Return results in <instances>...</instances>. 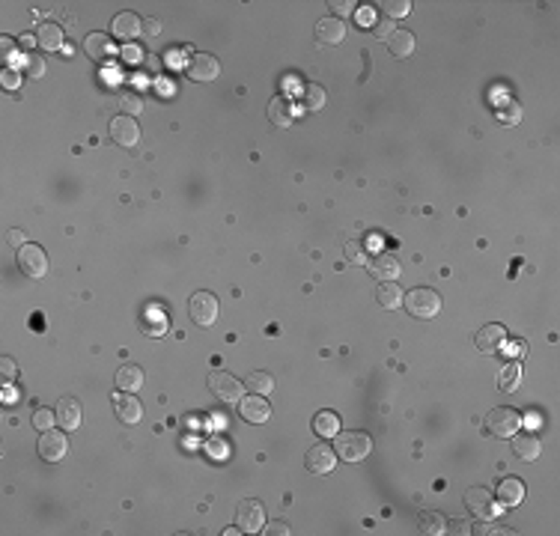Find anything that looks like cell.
<instances>
[{"mask_svg": "<svg viewBox=\"0 0 560 536\" xmlns=\"http://www.w3.org/2000/svg\"><path fill=\"white\" fill-rule=\"evenodd\" d=\"M122 54H126V60H129V63H141V57H143V51H141V48H134V45H129Z\"/></svg>", "mask_w": 560, "mask_h": 536, "instance_id": "c3c4849f", "label": "cell"}, {"mask_svg": "<svg viewBox=\"0 0 560 536\" xmlns=\"http://www.w3.org/2000/svg\"><path fill=\"white\" fill-rule=\"evenodd\" d=\"M495 501L501 509H516L521 501H525V483L516 480V477H507L495 492Z\"/></svg>", "mask_w": 560, "mask_h": 536, "instance_id": "5bb4252c", "label": "cell"}, {"mask_svg": "<svg viewBox=\"0 0 560 536\" xmlns=\"http://www.w3.org/2000/svg\"><path fill=\"white\" fill-rule=\"evenodd\" d=\"M110 137H114V143H119V146H138V140H141V126H138V119L134 117H129V114H122V117H114V122H110Z\"/></svg>", "mask_w": 560, "mask_h": 536, "instance_id": "9c48e42d", "label": "cell"}, {"mask_svg": "<svg viewBox=\"0 0 560 536\" xmlns=\"http://www.w3.org/2000/svg\"><path fill=\"white\" fill-rule=\"evenodd\" d=\"M388 48H391V54L396 60L412 57V51H415V33L412 30H393V36L388 39Z\"/></svg>", "mask_w": 560, "mask_h": 536, "instance_id": "d4e9b609", "label": "cell"}, {"mask_svg": "<svg viewBox=\"0 0 560 536\" xmlns=\"http://www.w3.org/2000/svg\"><path fill=\"white\" fill-rule=\"evenodd\" d=\"M343 39H346V24H343L337 15L322 18V21L316 24V42H319V45H340Z\"/></svg>", "mask_w": 560, "mask_h": 536, "instance_id": "7402d4cb", "label": "cell"}, {"mask_svg": "<svg viewBox=\"0 0 560 536\" xmlns=\"http://www.w3.org/2000/svg\"><path fill=\"white\" fill-rule=\"evenodd\" d=\"M117 388L119 391H129V393L141 391L143 388V370L138 364H122L119 372H117Z\"/></svg>", "mask_w": 560, "mask_h": 536, "instance_id": "603a6c76", "label": "cell"}, {"mask_svg": "<svg viewBox=\"0 0 560 536\" xmlns=\"http://www.w3.org/2000/svg\"><path fill=\"white\" fill-rule=\"evenodd\" d=\"M334 450H337L340 459H346V462H364V459L370 456L372 450V438L367 432H337L334 435Z\"/></svg>", "mask_w": 560, "mask_h": 536, "instance_id": "6da1fadb", "label": "cell"}, {"mask_svg": "<svg viewBox=\"0 0 560 536\" xmlns=\"http://www.w3.org/2000/svg\"><path fill=\"white\" fill-rule=\"evenodd\" d=\"M221 74V63L211 54H194L188 63V78L197 84H209Z\"/></svg>", "mask_w": 560, "mask_h": 536, "instance_id": "7c38bea8", "label": "cell"}, {"mask_svg": "<svg viewBox=\"0 0 560 536\" xmlns=\"http://www.w3.org/2000/svg\"><path fill=\"white\" fill-rule=\"evenodd\" d=\"M143 33H146V36H158V33H161V21H158V18H146V21H143Z\"/></svg>", "mask_w": 560, "mask_h": 536, "instance_id": "7dc6e473", "label": "cell"}, {"mask_svg": "<svg viewBox=\"0 0 560 536\" xmlns=\"http://www.w3.org/2000/svg\"><path fill=\"white\" fill-rule=\"evenodd\" d=\"M239 411H242V417L247 420V423H266L268 417H271V405L263 400L259 393H251V396H242V403H239Z\"/></svg>", "mask_w": 560, "mask_h": 536, "instance_id": "44dd1931", "label": "cell"}, {"mask_svg": "<svg viewBox=\"0 0 560 536\" xmlns=\"http://www.w3.org/2000/svg\"><path fill=\"white\" fill-rule=\"evenodd\" d=\"M370 271L376 274L382 283L384 280H396V277H400V271H403V263H400V256H396V254L384 251V254H376V259L370 263Z\"/></svg>", "mask_w": 560, "mask_h": 536, "instance_id": "ffe728a7", "label": "cell"}, {"mask_svg": "<svg viewBox=\"0 0 560 536\" xmlns=\"http://www.w3.org/2000/svg\"><path fill=\"white\" fill-rule=\"evenodd\" d=\"M447 528H453L450 533H456V536H465V533H474V525H471V521H465V518H456V521H447Z\"/></svg>", "mask_w": 560, "mask_h": 536, "instance_id": "b9f144b4", "label": "cell"}, {"mask_svg": "<svg viewBox=\"0 0 560 536\" xmlns=\"http://www.w3.org/2000/svg\"><path fill=\"white\" fill-rule=\"evenodd\" d=\"M114 411H117V417L122 420V423H141V417H143V405H141V400L134 393H129V391H122V393H117L114 396Z\"/></svg>", "mask_w": 560, "mask_h": 536, "instance_id": "2e32d148", "label": "cell"}, {"mask_svg": "<svg viewBox=\"0 0 560 536\" xmlns=\"http://www.w3.org/2000/svg\"><path fill=\"white\" fill-rule=\"evenodd\" d=\"M393 21L391 18H382V21H376V24H372V36H376V39H384V42H388L391 39V36H393Z\"/></svg>", "mask_w": 560, "mask_h": 536, "instance_id": "f35d334b", "label": "cell"}, {"mask_svg": "<svg viewBox=\"0 0 560 536\" xmlns=\"http://www.w3.org/2000/svg\"><path fill=\"white\" fill-rule=\"evenodd\" d=\"M325 102H328V96H325V90H322L319 84H304L301 86V105L307 110H322Z\"/></svg>", "mask_w": 560, "mask_h": 536, "instance_id": "4dcf8cb0", "label": "cell"}, {"mask_svg": "<svg viewBox=\"0 0 560 536\" xmlns=\"http://www.w3.org/2000/svg\"><path fill=\"white\" fill-rule=\"evenodd\" d=\"M495 117L501 119L504 126H519V122H521V105H519V102H509V98H507V102L497 105Z\"/></svg>", "mask_w": 560, "mask_h": 536, "instance_id": "836d02e7", "label": "cell"}, {"mask_svg": "<svg viewBox=\"0 0 560 536\" xmlns=\"http://www.w3.org/2000/svg\"><path fill=\"white\" fill-rule=\"evenodd\" d=\"M331 6H334L337 15H349V12L355 9V4H349V0H340V4H331Z\"/></svg>", "mask_w": 560, "mask_h": 536, "instance_id": "681fc988", "label": "cell"}, {"mask_svg": "<svg viewBox=\"0 0 560 536\" xmlns=\"http://www.w3.org/2000/svg\"><path fill=\"white\" fill-rule=\"evenodd\" d=\"M376 298H379V304L384 307V310H396V307H400L403 304V289H400V286H396L393 280H384L382 286H379V292H376Z\"/></svg>", "mask_w": 560, "mask_h": 536, "instance_id": "f1b7e54d", "label": "cell"}, {"mask_svg": "<svg viewBox=\"0 0 560 536\" xmlns=\"http://www.w3.org/2000/svg\"><path fill=\"white\" fill-rule=\"evenodd\" d=\"M119 105H122V110H126L129 117H134V114H141L143 110V98L138 96V93H122V98H119Z\"/></svg>", "mask_w": 560, "mask_h": 536, "instance_id": "8d00e7d4", "label": "cell"}, {"mask_svg": "<svg viewBox=\"0 0 560 536\" xmlns=\"http://www.w3.org/2000/svg\"><path fill=\"white\" fill-rule=\"evenodd\" d=\"M474 343H477V348H480L483 355H495V352H501V348H504L507 331H504V325H497V322H489V325H483L477 331Z\"/></svg>", "mask_w": 560, "mask_h": 536, "instance_id": "30bf717a", "label": "cell"}, {"mask_svg": "<svg viewBox=\"0 0 560 536\" xmlns=\"http://www.w3.org/2000/svg\"><path fill=\"white\" fill-rule=\"evenodd\" d=\"M0 51H4L0 57H4L6 63H9L12 57H15V45H12V39H9V36H4V39H0Z\"/></svg>", "mask_w": 560, "mask_h": 536, "instance_id": "f6af8a7d", "label": "cell"}, {"mask_svg": "<svg viewBox=\"0 0 560 536\" xmlns=\"http://www.w3.org/2000/svg\"><path fill=\"white\" fill-rule=\"evenodd\" d=\"M209 391L215 393L221 403L239 405L242 396H245V384L235 379V376H230L227 370H211V372H209Z\"/></svg>", "mask_w": 560, "mask_h": 536, "instance_id": "3957f363", "label": "cell"}, {"mask_svg": "<svg viewBox=\"0 0 560 536\" xmlns=\"http://www.w3.org/2000/svg\"><path fill=\"white\" fill-rule=\"evenodd\" d=\"M346 259H352V263H364V244H360V242L346 244Z\"/></svg>", "mask_w": 560, "mask_h": 536, "instance_id": "60d3db41", "label": "cell"}, {"mask_svg": "<svg viewBox=\"0 0 560 536\" xmlns=\"http://www.w3.org/2000/svg\"><path fill=\"white\" fill-rule=\"evenodd\" d=\"M36 42L42 45V51H60L63 48V30L57 24H42L39 33H36Z\"/></svg>", "mask_w": 560, "mask_h": 536, "instance_id": "4316f807", "label": "cell"}, {"mask_svg": "<svg viewBox=\"0 0 560 536\" xmlns=\"http://www.w3.org/2000/svg\"><path fill=\"white\" fill-rule=\"evenodd\" d=\"M84 51H86V57L98 60V63H105V60H110V57L117 54L114 36H108V33H90L84 39Z\"/></svg>", "mask_w": 560, "mask_h": 536, "instance_id": "9a60e30c", "label": "cell"}, {"mask_svg": "<svg viewBox=\"0 0 560 536\" xmlns=\"http://www.w3.org/2000/svg\"><path fill=\"white\" fill-rule=\"evenodd\" d=\"M235 525H239L242 533H256L266 528V509L256 497H245L235 506Z\"/></svg>", "mask_w": 560, "mask_h": 536, "instance_id": "8992f818", "label": "cell"}, {"mask_svg": "<svg viewBox=\"0 0 560 536\" xmlns=\"http://www.w3.org/2000/svg\"><path fill=\"white\" fill-rule=\"evenodd\" d=\"M465 506L477 518H492L495 516V497H492L489 489H483V485H474V489L465 492Z\"/></svg>", "mask_w": 560, "mask_h": 536, "instance_id": "4fadbf2b", "label": "cell"}, {"mask_svg": "<svg viewBox=\"0 0 560 536\" xmlns=\"http://www.w3.org/2000/svg\"><path fill=\"white\" fill-rule=\"evenodd\" d=\"M188 316L194 319V325H200V328L215 325V319H218V298L211 295V292H206V289L194 292L188 298Z\"/></svg>", "mask_w": 560, "mask_h": 536, "instance_id": "277c9868", "label": "cell"}, {"mask_svg": "<svg viewBox=\"0 0 560 536\" xmlns=\"http://www.w3.org/2000/svg\"><path fill=\"white\" fill-rule=\"evenodd\" d=\"M9 244H12V247H18V251H21V247L27 244V235H24L21 230H9Z\"/></svg>", "mask_w": 560, "mask_h": 536, "instance_id": "bcb514c9", "label": "cell"}, {"mask_svg": "<svg viewBox=\"0 0 560 536\" xmlns=\"http://www.w3.org/2000/svg\"><path fill=\"white\" fill-rule=\"evenodd\" d=\"M497 384H501V391L513 393L521 384V360H507V367L501 370V376H497Z\"/></svg>", "mask_w": 560, "mask_h": 536, "instance_id": "f546056e", "label": "cell"}, {"mask_svg": "<svg viewBox=\"0 0 560 536\" xmlns=\"http://www.w3.org/2000/svg\"><path fill=\"white\" fill-rule=\"evenodd\" d=\"M54 411H57V423H60V426H63L66 432L78 429V426H81V420H84V414H81V403L74 400V396H60Z\"/></svg>", "mask_w": 560, "mask_h": 536, "instance_id": "e0dca14e", "label": "cell"}, {"mask_svg": "<svg viewBox=\"0 0 560 536\" xmlns=\"http://www.w3.org/2000/svg\"><path fill=\"white\" fill-rule=\"evenodd\" d=\"M110 30H114L117 39L131 42L138 33H143V18L134 15V12H119V15H114V21H110Z\"/></svg>", "mask_w": 560, "mask_h": 536, "instance_id": "d6986e66", "label": "cell"}, {"mask_svg": "<svg viewBox=\"0 0 560 536\" xmlns=\"http://www.w3.org/2000/svg\"><path fill=\"white\" fill-rule=\"evenodd\" d=\"M69 453V438L66 432L60 429H45L39 435V456L45 459V462H60V459H66Z\"/></svg>", "mask_w": 560, "mask_h": 536, "instance_id": "ba28073f", "label": "cell"}, {"mask_svg": "<svg viewBox=\"0 0 560 536\" xmlns=\"http://www.w3.org/2000/svg\"><path fill=\"white\" fill-rule=\"evenodd\" d=\"M263 533H268V536H286V533H289V525H286V521H271V525H266Z\"/></svg>", "mask_w": 560, "mask_h": 536, "instance_id": "7bdbcfd3", "label": "cell"}, {"mask_svg": "<svg viewBox=\"0 0 560 536\" xmlns=\"http://www.w3.org/2000/svg\"><path fill=\"white\" fill-rule=\"evenodd\" d=\"M313 432L322 435V438H334L340 432V417L334 411H319L313 417Z\"/></svg>", "mask_w": 560, "mask_h": 536, "instance_id": "83f0119b", "label": "cell"}, {"mask_svg": "<svg viewBox=\"0 0 560 536\" xmlns=\"http://www.w3.org/2000/svg\"><path fill=\"white\" fill-rule=\"evenodd\" d=\"M334 465H337V450H334L328 441L313 444L307 450V468L313 473H328V471H334Z\"/></svg>", "mask_w": 560, "mask_h": 536, "instance_id": "8fae6325", "label": "cell"}, {"mask_svg": "<svg viewBox=\"0 0 560 536\" xmlns=\"http://www.w3.org/2000/svg\"><path fill=\"white\" fill-rule=\"evenodd\" d=\"M18 268L33 280H42L48 274V256L39 244H24L18 251Z\"/></svg>", "mask_w": 560, "mask_h": 536, "instance_id": "52a82bcc", "label": "cell"}, {"mask_svg": "<svg viewBox=\"0 0 560 536\" xmlns=\"http://www.w3.org/2000/svg\"><path fill=\"white\" fill-rule=\"evenodd\" d=\"M474 533L477 536H507V533H513V530L504 528V525H497V521H492V518H480V525H474Z\"/></svg>", "mask_w": 560, "mask_h": 536, "instance_id": "d590c367", "label": "cell"}, {"mask_svg": "<svg viewBox=\"0 0 560 536\" xmlns=\"http://www.w3.org/2000/svg\"><path fill=\"white\" fill-rule=\"evenodd\" d=\"M45 60L42 54H24L21 63H18V72L24 74V78H45Z\"/></svg>", "mask_w": 560, "mask_h": 536, "instance_id": "1f68e13d", "label": "cell"}, {"mask_svg": "<svg viewBox=\"0 0 560 536\" xmlns=\"http://www.w3.org/2000/svg\"><path fill=\"white\" fill-rule=\"evenodd\" d=\"M21 78H24V74H21L18 69H6V72H4V86H6V90H18V86H21Z\"/></svg>", "mask_w": 560, "mask_h": 536, "instance_id": "ab89813d", "label": "cell"}, {"mask_svg": "<svg viewBox=\"0 0 560 536\" xmlns=\"http://www.w3.org/2000/svg\"><path fill=\"white\" fill-rule=\"evenodd\" d=\"M268 122L271 126H280V129H286L292 122V105L286 102V98H271L268 102Z\"/></svg>", "mask_w": 560, "mask_h": 536, "instance_id": "484cf974", "label": "cell"}, {"mask_svg": "<svg viewBox=\"0 0 560 536\" xmlns=\"http://www.w3.org/2000/svg\"><path fill=\"white\" fill-rule=\"evenodd\" d=\"M245 388L251 391V393H259V396H266V393H271V391H275V379H271L268 372L256 370V372H251V376H247Z\"/></svg>", "mask_w": 560, "mask_h": 536, "instance_id": "d6a6232c", "label": "cell"}, {"mask_svg": "<svg viewBox=\"0 0 560 536\" xmlns=\"http://www.w3.org/2000/svg\"><path fill=\"white\" fill-rule=\"evenodd\" d=\"M0 364H4V367H0V370H4V381L9 384L12 379H15V360H12V358H4Z\"/></svg>", "mask_w": 560, "mask_h": 536, "instance_id": "ee69618b", "label": "cell"}, {"mask_svg": "<svg viewBox=\"0 0 560 536\" xmlns=\"http://www.w3.org/2000/svg\"><path fill=\"white\" fill-rule=\"evenodd\" d=\"M486 426L495 438H513V435L521 429V414L516 408L501 405V408H495L486 414Z\"/></svg>", "mask_w": 560, "mask_h": 536, "instance_id": "5b68a950", "label": "cell"}, {"mask_svg": "<svg viewBox=\"0 0 560 536\" xmlns=\"http://www.w3.org/2000/svg\"><path fill=\"white\" fill-rule=\"evenodd\" d=\"M417 528L426 536H441V533H447V518L438 513V509H423L420 518H417Z\"/></svg>", "mask_w": 560, "mask_h": 536, "instance_id": "cb8c5ba5", "label": "cell"}, {"mask_svg": "<svg viewBox=\"0 0 560 536\" xmlns=\"http://www.w3.org/2000/svg\"><path fill=\"white\" fill-rule=\"evenodd\" d=\"M370 18H372L370 9H360V12H358V21H360V24H370Z\"/></svg>", "mask_w": 560, "mask_h": 536, "instance_id": "f907efd6", "label": "cell"}, {"mask_svg": "<svg viewBox=\"0 0 560 536\" xmlns=\"http://www.w3.org/2000/svg\"><path fill=\"white\" fill-rule=\"evenodd\" d=\"M403 304L415 319H435L441 313V295L429 289V286H417V289L405 292Z\"/></svg>", "mask_w": 560, "mask_h": 536, "instance_id": "7a4b0ae2", "label": "cell"}, {"mask_svg": "<svg viewBox=\"0 0 560 536\" xmlns=\"http://www.w3.org/2000/svg\"><path fill=\"white\" fill-rule=\"evenodd\" d=\"M513 453L521 459V462H533V459H540V453H542V441H540V435H533V432H516L513 435Z\"/></svg>", "mask_w": 560, "mask_h": 536, "instance_id": "ac0fdd59", "label": "cell"}, {"mask_svg": "<svg viewBox=\"0 0 560 536\" xmlns=\"http://www.w3.org/2000/svg\"><path fill=\"white\" fill-rule=\"evenodd\" d=\"M57 420V411H48V408H39L33 414V426L39 429V432H45V429H51V423Z\"/></svg>", "mask_w": 560, "mask_h": 536, "instance_id": "74e56055", "label": "cell"}, {"mask_svg": "<svg viewBox=\"0 0 560 536\" xmlns=\"http://www.w3.org/2000/svg\"><path fill=\"white\" fill-rule=\"evenodd\" d=\"M382 9H384V18H403V15H408L412 12V0H382L379 4Z\"/></svg>", "mask_w": 560, "mask_h": 536, "instance_id": "e575fe53", "label": "cell"}]
</instances>
